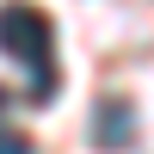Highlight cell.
I'll use <instances>...</instances> for the list:
<instances>
[{
    "mask_svg": "<svg viewBox=\"0 0 154 154\" xmlns=\"http://www.w3.org/2000/svg\"><path fill=\"white\" fill-rule=\"evenodd\" d=\"M0 56L25 62L31 68V99L49 105L56 99V31H49V12L31 6V0H6L0 6Z\"/></svg>",
    "mask_w": 154,
    "mask_h": 154,
    "instance_id": "cell-1",
    "label": "cell"
},
{
    "mask_svg": "<svg viewBox=\"0 0 154 154\" xmlns=\"http://www.w3.org/2000/svg\"><path fill=\"white\" fill-rule=\"evenodd\" d=\"M93 142L99 148H130L136 142V105H130V99H117V93H111V99H99V117H93Z\"/></svg>",
    "mask_w": 154,
    "mask_h": 154,
    "instance_id": "cell-2",
    "label": "cell"
},
{
    "mask_svg": "<svg viewBox=\"0 0 154 154\" xmlns=\"http://www.w3.org/2000/svg\"><path fill=\"white\" fill-rule=\"evenodd\" d=\"M0 154H31V142H25V136H12V130H0Z\"/></svg>",
    "mask_w": 154,
    "mask_h": 154,
    "instance_id": "cell-3",
    "label": "cell"
},
{
    "mask_svg": "<svg viewBox=\"0 0 154 154\" xmlns=\"http://www.w3.org/2000/svg\"><path fill=\"white\" fill-rule=\"evenodd\" d=\"M0 111H6V86H0Z\"/></svg>",
    "mask_w": 154,
    "mask_h": 154,
    "instance_id": "cell-4",
    "label": "cell"
}]
</instances>
